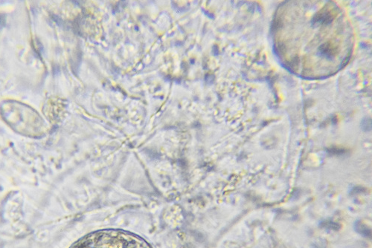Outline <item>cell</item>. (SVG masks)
Segmentation results:
<instances>
[{
	"label": "cell",
	"instance_id": "cell-2",
	"mask_svg": "<svg viewBox=\"0 0 372 248\" xmlns=\"http://www.w3.org/2000/svg\"><path fill=\"white\" fill-rule=\"evenodd\" d=\"M333 17L330 12H320L316 16H315L314 20L316 22H321V23H328V22H331L333 20Z\"/></svg>",
	"mask_w": 372,
	"mask_h": 248
},
{
	"label": "cell",
	"instance_id": "cell-4",
	"mask_svg": "<svg viewBox=\"0 0 372 248\" xmlns=\"http://www.w3.org/2000/svg\"><path fill=\"white\" fill-rule=\"evenodd\" d=\"M321 51H322V54L326 56L327 57H333V56L335 55V54L336 53V48H334L333 45H329L328 44H326L322 46Z\"/></svg>",
	"mask_w": 372,
	"mask_h": 248
},
{
	"label": "cell",
	"instance_id": "cell-6",
	"mask_svg": "<svg viewBox=\"0 0 372 248\" xmlns=\"http://www.w3.org/2000/svg\"><path fill=\"white\" fill-rule=\"evenodd\" d=\"M331 153H333V154H343L344 152H345V150L343 149H331Z\"/></svg>",
	"mask_w": 372,
	"mask_h": 248
},
{
	"label": "cell",
	"instance_id": "cell-5",
	"mask_svg": "<svg viewBox=\"0 0 372 248\" xmlns=\"http://www.w3.org/2000/svg\"><path fill=\"white\" fill-rule=\"evenodd\" d=\"M322 227L334 230H338L340 228V225L339 224L333 222V221H325V222L322 223Z\"/></svg>",
	"mask_w": 372,
	"mask_h": 248
},
{
	"label": "cell",
	"instance_id": "cell-1",
	"mask_svg": "<svg viewBox=\"0 0 372 248\" xmlns=\"http://www.w3.org/2000/svg\"><path fill=\"white\" fill-rule=\"evenodd\" d=\"M69 248H153L144 239L121 230H98L86 235Z\"/></svg>",
	"mask_w": 372,
	"mask_h": 248
},
{
	"label": "cell",
	"instance_id": "cell-3",
	"mask_svg": "<svg viewBox=\"0 0 372 248\" xmlns=\"http://www.w3.org/2000/svg\"><path fill=\"white\" fill-rule=\"evenodd\" d=\"M355 230L357 233L363 235L364 237H370L371 236V230L370 229L367 227L364 224H362L361 221H357L355 224Z\"/></svg>",
	"mask_w": 372,
	"mask_h": 248
}]
</instances>
